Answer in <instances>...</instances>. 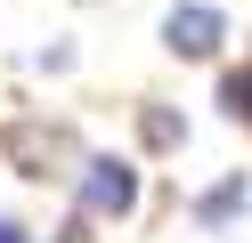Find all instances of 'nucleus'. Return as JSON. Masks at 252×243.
<instances>
[{"label":"nucleus","instance_id":"nucleus-3","mask_svg":"<svg viewBox=\"0 0 252 243\" xmlns=\"http://www.w3.org/2000/svg\"><path fill=\"white\" fill-rule=\"evenodd\" d=\"M163 41L179 49V57H212V49L228 41V16H220L212 0H179V8L163 16Z\"/></svg>","mask_w":252,"mask_h":243},{"label":"nucleus","instance_id":"nucleus-1","mask_svg":"<svg viewBox=\"0 0 252 243\" xmlns=\"http://www.w3.org/2000/svg\"><path fill=\"white\" fill-rule=\"evenodd\" d=\"M0 154L17 162V170H33V178H82V170H65L73 138L57 122H8V130H0Z\"/></svg>","mask_w":252,"mask_h":243},{"label":"nucleus","instance_id":"nucleus-6","mask_svg":"<svg viewBox=\"0 0 252 243\" xmlns=\"http://www.w3.org/2000/svg\"><path fill=\"white\" fill-rule=\"evenodd\" d=\"M220 106H228L236 122L252 113V65H244V73H228V81H220Z\"/></svg>","mask_w":252,"mask_h":243},{"label":"nucleus","instance_id":"nucleus-7","mask_svg":"<svg viewBox=\"0 0 252 243\" xmlns=\"http://www.w3.org/2000/svg\"><path fill=\"white\" fill-rule=\"evenodd\" d=\"M0 243H33V235H25V227H17V219H0Z\"/></svg>","mask_w":252,"mask_h":243},{"label":"nucleus","instance_id":"nucleus-4","mask_svg":"<svg viewBox=\"0 0 252 243\" xmlns=\"http://www.w3.org/2000/svg\"><path fill=\"white\" fill-rule=\"evenodd\" d=\"M236 211H252V187H244V170H236V178H220L212 194H195V219H203V227H228Z\"/></svg>","mask_w":252,"mask_h":243},{"label":"nucleus","instance_id":"nucleus-2","mask_svg":"<svg viewBox=\"0 0 252 243\" xmlns=\"http://www.w3.org/2000/svg\"><path fill=\"white\" fill-rule=\"evenodd\" d=\"M73 187H82V219H122V211L138 203V170L122 154H90Z\"/></svg>","mask_w":252,"mask_h":243},{"label":"nucleus","instance_id":"nucleus-5","mask_svg":"<svg viewBox=\"0 0 252 243\" xmlns=\"http://www.w3.org/2000/svg\"><path fill=\"white\" fill-rule=\"evenodd\" d=\"M138 130H147V146H179V138H187V122H179L171 106H147V113H138Z\"/></svg>","mask_w":252,"mask_h":243}]
</instances>
